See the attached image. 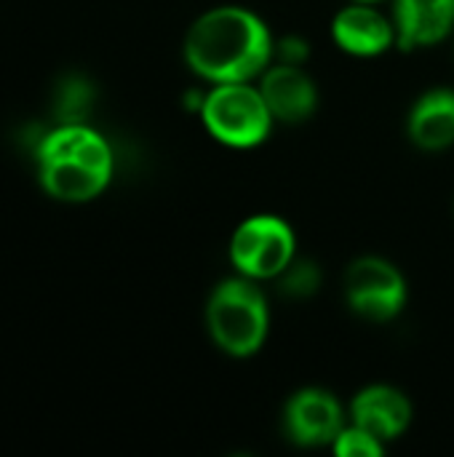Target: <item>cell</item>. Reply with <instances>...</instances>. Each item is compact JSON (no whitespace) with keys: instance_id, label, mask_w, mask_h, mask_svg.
<instances>
[{"instance_id":"6da1fadb","label":"cell","mask_w":454,"mask_h":457,"mask_svg":"<svg viewBox=\"0 0 454 457\" xmlns=\"http://www.w3.org/2000/svg\"><path fill=\"white\" fill-rule=\"evenodd\" d=\"M273 43L276 37L254 11L217 5L190 24L185 62L209 83H244L273 64Z\"/></svg>"},{"instance_id":"7a4b0ae2","label":"cell","mask_w":454,"mask_h":457,"mask_svg":"<svg viewBox=\"0 0 454 457\" xmlns=\"http://www.w3.org/2000/svg\"><path fill=\"white\" fill-rule=\"evenodd\" d=\"M37 177L51 198L86 204L110 185L112 150L91 126L62 123L37 145Z\"/></svg>"},{"instance_id":"3957f363","label":"cell","mask_w":454,"mask_h":457,"mask_svg":"<svg viewBox=\"0 0 454 457\" xmlns=\"http://www.w3.org/2000/svg\"><path fill=\"white\" fill-rule=\"evenodd\" d=\"M206 329L214 345L233 359L260 353L270 329L268 300L260 287L246 276L217 284L206 303Z\"/></svg>"},{"instance_id":"277c9868","label":"cell","mask_w":454,"mask_h":457,"mask_svg":"<svg viewBox=\"0 0 454 457\" xmlns=\"http://www.w3.org/2000/svg\"><path fill=\"white\" fill-rule=\"evenodd\" d=\"M201 118L206 131L217 142L235 150L262 145L276 123L260 86H252V80L214 83V88L203 99Z\"/></svg>"},{"instance_id":"5b68a950","label":"cell","mask_w":454,"mask_h":457,"mask_svg":"<svg viewBox=\"0 0 454 457\" xmlns=\"http://www.w3.org/2000/svg\"><path fill=\"white\" fill-rule=\"evenodd\" d=\"M227 254L238 276L270 281L297 257V238L286 220L276 214H254L235 228Z\"/></svg>"},{"instance_id":"8992f818","label":"cell","mask_w":454,"mask_h":457,"mask_svg":"<svg viewBox=\"0 0 454 457\" xmlns=\"http://www.w3.org/2000/svg\"><path fill=\"white\" fill-rule=\"evenodd\" d=\"M407 281L401 270L383 257H359L345 273V300L367 321L383 324L396 319L407 305Z\"/></svg>"},{"instance_id":"52a82bcc","label":"cell","mask_w":454,"mask_h":457,"mask_svg":"<svg viewBox=\"0 0 454 457\" xmlns=\"http://www.w3.org/2000/svg\"><path fill=\"white\" fill-rule=\"evenodd\" d=\"M343 428V404L324 388H300L284 407V434L297 447H332Z\"/></svg>"},{"instance_id":"ba28073f","label":"cell","mask_w":454,"mask_h":457,"mask_svg":"<svg viewBox=\"0 0 454 457\" xmlns=\"http://www.w3.org/2000/svg\"><path fill=\"white\" fill-rule=\"evenodd\" d=\"M334 43L351 56H380L391 46H396V27L383 11L372 3H351L332 19Z\"/></svg>"},{"instance_id":"9c48e42d","label":"cell","mask_w":454,"mask_h":457,"mask_svg":"<svg viewBox=\"0 0 454 457\" xmlns=\"http://www.w3.org/2000/svg\"><path fill=\"white\" fill-rule=\"evenodd\" d=\"M260 91L281 123H302L318 110V88L313 78L294 64H270L260 75Z\"/></svg>"},{"instance_id":"30bf717a","label":"cell","mask_w":454,"mask_h":457,"mask_svg":"<svg viewBox=\"0 0 454 457\" xmlns=\"http://www.w3.org/2000/svg\"><path fill=\"white\" fill-rule=\"evenodd\" d=\"M351 423L375 434L380 442H393L412 423V402L393 386H367L351 402Z\"/></svg>"},{"instance_id":"8fae6325","label":"cell","mask_w":454,"mask_h":457,"mask_svg":"<svg viewBox=\"0 0 454 457\" xmlns=\"http://www.w3.org/2000/svg\"><path fill=\"white\" fill-rule=\"evenodd\" d=\"M391 19L401 51L436 46L454 29V0H393Z\"/></svg>"},{"instance_id":"7c38bea8","label":"cell","mask_w":454,"mask_h":457,"mask_svg":"<svg viewBox=\"0 0 454 457\" xmlns=\"http://www.w3.org/2000/svg\"><path fill=\"white\" fill-rule=\"evenodd\" d=\"M407 134L415 147L442 153L454 145V88L439 86L420 94L407 118Z\"/></svg>"},{"instance_id":"4fadbf2b","label":"cell","mask_w":454,"mask_h":457,"mask_svg":"<svg viewBox=\"0 0 454 457\" xmlns=\"http://www.w3.org/2000/svg\"><path fill=\"white\" fill-rule=\"evenodd\" d=\"M321 268L318 262L308 260V257H294L278 276V292L286 297V300H308L318 292L321 287Z\"/></svg>"},{"instance_id":"5bb4252c","label":"cell","mask_w":454,"mask_h":457,"mask_svg":"<svg viewBox=\"0 0 454 457\" xmlns=\"http://www.w3.org/2000/svg\"><path fill=\"white\" fill-rule=\"evenodd\" d=\"M94 107V88L86 78H67L56 94V115L62 123H86Z\"/></svg>"},{"instance_id":"9a60e30c","label":"cell","mask_w":454,"mask_h":457,"mask_svg":"<svg viewBox=\"0 0 454 457\" xmlns=\"http://www.w3.org/2000/svg\"><path fill=\"white\" fill-rule=\"evenodd\" d=\"M332 450L340 457H380L385 453V442H380L375 434L351 423L340 431Z\"/></svg>"},{"instance_id":"2e32d148","label":"cell","mask_w":454,"mask_h":457,"mask_svg":"<svg viewBox=\"0 0 454 457\" xmlns=\"http://www.w3.org/2000/svg\"><path fill=\"white\" fill-rule=\"evenodd\" d=\"M308 56H310V43L297 32H286V35L276 37V43H273V59L281 64L302 67L308 62Z\"/></svg>"},{"instance_id":"e0dca14e","label":"cell","mask_w":454,"mask_h":457,"mask_svg":"<svg viewBox=\"0 0 454 457\" xmlns=\"http://www.w3.org/2000/svg\"><path fill=\"white\" fill-rule=\"evenodd\" d=\"M359 3H380V0H359Z\"/></svg>"}]
</instances>
